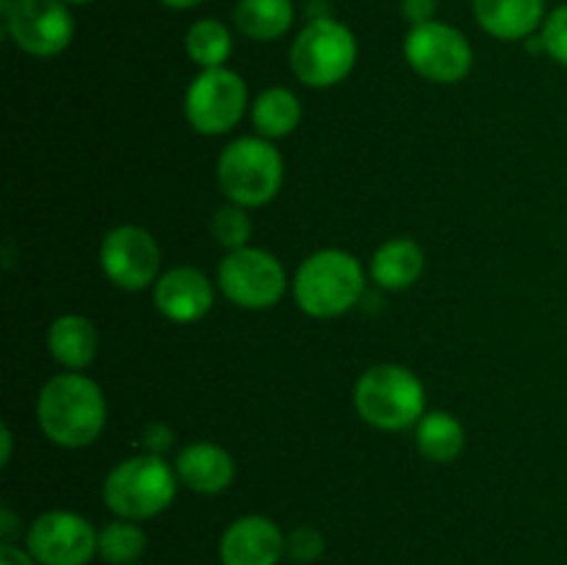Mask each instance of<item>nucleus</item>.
<instances>
[{
    "label": "nucleus",
    "mask_w": 567,
    "mask_h": 565,
    "mask_svg": "<svg viewBox=\"0 0 567 565\" xmlns=\"http://www.w3.org/2000/svg\"><path fill=\"white\" fill-rule=\"evenodd\" d=\"M109 404L94 380L78 371L50 377L37 399L39 430L61 449H83L105 430Z\"/></svg>",
    "instance_id": "nucleus-1"
},
{
    "label": "nucleus",
    "mask_w": 567,
    "mask_h": 565,
    "mask_svg": "<svg viewBox=\"0 0 567 565\" xmlns=\"http://www.w3.org/2000/svg\"><path fill=\"white\" fill-rule=\"evenodd\" d=\"M365 297V271L347 249H319L299 264L293 299L313 319H336Z\"/></svg>",
    "instance_id": "nucleus-2"
},
{
    "label": "nucleus",
    "mask_w": 567,
    "mask_h": 565,
    "mask_svg": "<svg viewBox=\"0 0 567 565\" xmlns=\"http://www.w3.org/2000/svg\"><path fill=\"white\" fill-rule=\"evenodd\" d=\"M354 408L360 419L377 430H410L426 415L424 382L408 366H371L354 386Z\"/></svg>",
    "instance_id": "nucleus-3"
},
{
    "label": "nucleus",
    "mask_w": 567,
    "mask_h": 565,
    "mask_svg": "<svg viewBox=\"0 0 567 565\" xmlns=\"http://www.w3.org/2000/svg\"><path fill=\"white\" fill-rule=\"evenodd\" d=\"M177 496V471L158 454L125 458L103 482V502L114 515L147 521L169 510Z\"/></svg>",
    "instance_id": "nucleus-4"
},
{
    "label": "nucleus",
    "mask_w": 567,
    "mask_h": 565,
    "mask_svg": "<svg viewBox=\"0 0 567 565\" xmlns=\"http://www.w3.org/2000/svg\"><path fill=\"white\" fill-rule=\"evenodd\" d=\"M280 150L264 136H241L221 150L216 161V181L225 197L241 208H260L271 203L282 186Z\"/></svg>",
    "instance_id": "nucleus-5"
},
{
    "label": "nucleus",
    "mask_w": 567,
    "mask_h": 565,
    "mask_svg": "<svg viewBox=\"0 0 567 565\" xmlns=\"http://www.w3.org/2000/svg\"><path fill=\"white\" fill-rule=\"evenodd\" d=\"M358 64V39L336 17L308 20L291 44V70L305 86L330 89Z\"/></svg>",
    "instance_id": "nucleus-6"
},
{
    "label": "nucleus",
    "mask_w": 567,
    "mask_h": 565,
    "mask_svg": "<svg viewBox=\"0 0 567 565\" xmlns=\"http://www.w3.org/2000/svg\"><path fill=\"white\" fill-rule=\"evenodd\" d=\"M247 83L227 66L203 70L186 89V120L203 136L230 133L247 114Z\"/></svg>",
    "instance_id": "nucleus-7"
},
{
    "label": "nucleus",
    "mask_w": 567,
    "mask_h": 565,
    "mask_svg": "<svg viewBox=\"0 0 567 565\" xmlns=\"http://www.w3.org/2000/svg\"><path fill=\"white\" fill-rule=\"evenodd\" d=\"M221 294L247 310H266L286 294V269L271 253L258 247L230 249L216 271Z\"/></svg>",
    "instance_id": "nucleus-8"
},
{
    "label": "nucleus",
    "mask_w": 567,
    "mask_h": 565,
    "mask_svg": "<svg viewBox=\"0 0 567 565\" xmlns=\"http://www.w3.org/2000/svg\"><path fill=\"white\" fill-rule=\"evenodd\" d=\"M3 28L22 53L53 59L72 44L75 17L64 0H14L3 11Z\"/></svg>",
    "instance_id": "nucleus-9"
},
{
    "label": "nucleus",
    "mask_w": 567,
    "mask_h": 565,
    "mask_svg": "<svg viewBox=\"0 0 567 565\" xmlns=\"http://www.w3.org/2000/svg\"><path fill=\"white\" fill-rule=\"evenodd\" d=\"M404 59L426 81L460 83L474 66V48L460 28L432 20L410 28Z\"/></svg>",
    "instance_id": "nucleus-10"
},
{
    "label": "nucleus",
    "mask_w": 567,
    "mask_h": 565,
    "mask_svg": "<svg viewBox=\"0 0 567 565\" xmlns=\"http://www.w3.org/2000/svg\"><path fill=\"white\" fill-rule=\"evenodd\" d=\"M25 548L39 565H89L97 554V530L72 510H48L25 532Z\"/></svg>",
    "instance_id": "nucleus-11"
},
{
    "label": "nucleus",
    "mask_w": 567,
    "mask_h": 565,
    "mask_svg": "<svg viewBox=\"0 0 567 565\" xmlns=\"http://www.w3.org/2000/svg\"><path fill=\"white\" fill-rule=\"evenodd\" d=\"M100 266L114 286L142 291L158 280L161 247L144 227L120 225L105 233L100 244Z\"/></svg>",
    "instance_id": "nucleus-12"
},
{
    "label": "nucleus",
    "mask_w": 567,
    "mask_h": 565,
    "mask_svg": "<svg viewBox=\"0 0 567 565\" xmlns=\"http://www.w3.org/2000/svg\"><path fill=\"white\" fill-rule=\"evenodd\" d=\"M282 554L286 535L266 515H241L221 532V565H277Z\"/></svg>",
    "instance_id": "nucleus-13"
},
{
    "label": "nucleus",
    "mask_w": 567,
    "mask_h": 565,
    "mask_svg": "<svg viewBox=\"0 0 567 565\" xmlns=\"http://www.w3.org/2000/svg\"><path fill=\"white\" fill-rule=\"evenodd\" d=\"M155 308L175 325H192L214 308V282L194 266H175L155 280Z\"/></svg>",
    "instance_id": "nucleus-14"
},
{
    "label": "nucleus",
    "mask_w": 567,
    "mask_h": 565,
    "mask_svg": "<svg viewBox=\"0 0 567 565\" xmlns=\"http://www.w3.org/2000/svg\"><path fill=\"white\" fill-rule=\"evenodd\" d=\"M177 480L194 493L203 496H216L227 491L236 480V460L227 449L210 441H194L177 452L175 460Z\"/></svg>",
    "instance_id": "nucleus-15"
},
{
    "label": "nucleus",
    "mask_w": 567,
    "mask_h": 565,
    "mask_svg": "<svg viewBox=\"0 0 567 565\" xmlns=\"http://www.w3.org/2000/svg\"><path fill=\"white\" fill-rule=\"evenodd\" d=\"M474 17L482 31L504 42L535 37L546 22L543 0H474Z\"/></svg>",
    "instance_id": "nucleus-16"
},
{
    "label": "nucleus",
    "mask_w": 567,
    "mask_h": 565,
    "mask_svg": "<svg viewBox=\"0 0 567 565\" xmlns=\"http://www.w3.org/2000/svg\"><path fill=\"white\" fill-rule=\"evenodd\" d=\"M48 349L59 366L70 371H81L97 358L100 336L97 327L78 314H64L50 325Z\"/></svg>",
    "instance_id": "nucleus-17"
},
{
    "label": "nucleus",
    "mask_w": 567,
    "mask_h": 565,
    "mask_svg": "<svg viewBox=\"0 0 567 565\" xmlns=\"http://www.w3.org/2000/svg\"><path fill=\"white\" fill-rule=\"evenodd\" d=\"M424 249L413 238H388L371 258V277L385 291H404L424 275Z\"/></svg>",
    "instance_id": "nucleus-18"
},
{
    "label": "nucleus",
    "mask_w": 567,
    "mask_h": 565,
    "mask_svg": "<svg viewBox=\"0 0 567 565\" xmlns=\"http://www.w3.org/2000/svg\"><path fill=\"white\" fill-rule=\"evenodd\" d=\"M291 0H238L233 9V22L244 37L255 39V42H275V39L286 37L293 25Z\"/></svg>",
    "instance_id": "nucleus-19"
},
{
    "label": "nucleus",
    "mask_w": 567,
    "mask_h": 565,
    "mask_svg": "<svg viewBox=\"0 0 567 565\" xmlns=\"http://www.w3.org/2000/svg\"><path fill=\"white\" fill-rule=\"evenodd\" d=\"M415 446L432 463H454L465 449V427L446 410L426 413L415 424Z\"/></svg>",
    "instance_id": "nucleus-20"
},
{
    "label": "nucleus",
    "mask_w": 567,
    "mask_h": 565,
    "mask_svg": "<svg viewBox=\"0 0 567 565\" xmlns=\"http://www.w3.org/2000/svg\"><path fill=\"white\" fill-rule=\"evenodd\" d=\"M302 120V103L286 86H271L252 103V122L264 138H282L293 133Z\"/></svg>",
    "instance_id": "nucleus-21"
},
{
    "label": "nucleus",
    "mask_w": 567,
    "mask_h": 565,
    "mask_svg": "<svg viewBox=\"0 0 567 565\" xmlns=\"http://www.w3.org/2000/svg\"><path fill=\"white\" fill-rule=\"evenodd\" d=\"M186 53L199 70H214L225 66L233 53V33L230 28L214 17H203L194 22L186 33Z\"/></svg>",
    "instance_id": "nucleus-22"
},
{
    "label": "nucleus",
    "mask_w": 567,
    "mask_h": 565,
    "mask_svg": "<svg viewBox=\"0 0 567 565\" xmlns=\"http://www.w3.org/2000/svg\"><path fill=\"white\" fill-rule=\"evenodd\" d=\"M147 552V535L136 521H111L97 532V557L109 565H136Z\"/></svg>",
    "instance_id": "nucleus-23"
},
{
    "label": "nucleus",
    "mask_w": 567,
    "mask_h": 565,
    "mask_svg": "<svg viewBox=\"0 0 567 565\" xmlns=\"http://www.w3.org/2000/svg\"><path fill=\"white\" fill-rule=\"evenodd\" d=\"M210 236L216 238V244L227 249H241L249 247V238H252V219H249L247 208L230 203L225 208H219L210 219Z\"/></svg>",
    "instance_id": "nucleus-24"
},
{
    "label": "nucleus",
    "mask_w": 567,
    "mask_h": 565,
    "mask_svg": "<svg viewBox=\"0 0 567 565\" xmlns=\"http://www.w3.org/2000/svg\"><path fill=\"white\" fill-rule=\"evenodd\" d=\"M324 548H327L324 535H321L316 526L302 524V526H297V530H291L286 535V554L297 565L316 563V559H321Z\"/></svg>",
    "instance_id": "nucleus-25"
},
{
    "label": "nucleus",
    "mask_w": 567,
    "mask_h": 565,
    "mask_svg": "<svg viewBox=\"0 0 567 565\" xmlns=\"http://www.w3.org/2000/svg\"><path fill=\"white\" fill-rule=\"evenodd\" d=\"M540 37L546 42V53L551 55L557 64L567 66V6H559L546 17L540 28Z\"/></svg>",
    "instance_id": "nucleus-26"
},
{
    "label": "nucleus",
    "mask_w": 567,
    "mask_h": 565,
    "mask_svg": "<svg viewBox=\"0 0 567 565\" xmlns=\"http://www.w3.org/2000/svg\"><path fill=\"white\" fill-rule=\"evenodd\" d=\"M437 14V0H402V17L413 25L432 22Z\"/></svg>",
    "instance_id": "nucleus-27"
},
{
    "label": "nucleus",
    "mask_w": 567,
    "mask_h": 565,
    "mask_svg": "<svg viewBox=\"0 0 567 565\" xmlns=\"http://www.w3.org/2000/svg\"><path fill=\"white\" fill-rule=\"evenodd\" d=\"M172 430L166 424H161V421H155V424H150L147 430H144V449H147V454H158V458H164L166 452L172 449Z\"/></svg>",
    "instance_id": "nucleus-28"
},
{
    "label": "nucleus",
    "mask_w": 567,
    "mask_h": 565,
    "mask_svg": "<svg viewBox=\"0 0 567 565\" xmlns=\"http://www.w3.org/2000/svg\"><path fill=\"white\" fill-rule=\"evenodd\" d=\"M0 565H39V563L28 554V548L14 546V543H3V546H0Z\"/></svg>",
    "instance_id": "nucleus-29"
},
{
    "label": "nucleus",
    "mask_w": 567,
    "mask_h": 565,
    "mask_svg": "<svg viewBox=\"0 0 567 565\" xmlns=\"http://www.w3.org/2000/svg\"><path fill=\"white\" fill-rule=\"evenodd\" d=\"M14 526L17 518L9 507H3V515H0V535H3V543L14 541Z\"/></svg>",
    "instance_id": "nucleus-30"
},
{
    "label": "nucleus",
    "mask_w": 567,
    "mask_h": 565,
    "mask_svg": "<svg viewBox=\"0 0 567 565\" xmlns=\"http://www.w3.org/2000/svg\"><path fill=\"white\" fill-rule=\"evenodd\" d=\"M0 441H3V454H0V463L9 465L11 463V430H9V424H3V430H0Z\"/></svg>",
    "instance_id": "nucleus-31"
},
{
    "label": "nucleus",
    "mask_w": 567,
    "mask_h": 565,
    "mask_svg": "<svg viewBox=\"0 0 567 565\" xmlns=\"http://www.w3.org/2000/svg\"><path fill=\"white\" fill-rule=\"evenodd\" d=\"M161 3H164L166 9L188 11V9H197V6H199V3H205V0H161Z\"/></svg>",
    "instance_id": "nucleus-32"
},
{
    "label": "nucleus",
    "mask_w": 567,
    "mask_h": 565,
    "mask_svg": "<svg viewBox=\"0 0 567 565\" xmlns=\"http://www.w3.org/2000/svg\"><path fill=\"white\" fill-rule=\"evenodd\" d=\"M11 3H14V0H0V11H9Z\"/></svg>",
    "instance_id": "nucleus-33"
},
{
    "label": "nucleus",
    "mask_w": 567,
    "mask_h": 565,
    "mask_svg": "<svg viewBox=\"0 0 567 565\" xmlns=\"http://www.w3.org/2000/svg\"><path fill=\"white\" fill-rule=\"evenodd\" d=\"M64 3H70V6H83V3H92V0H64Z\"/></svg>",
    "instance_id": "nucleus-34"
},
{
    "label": "nucleus",
    "mask_w": 567,
    "mask_h": 565,
    "mask_svg": "<svg viewBox=\"0 0 567 565\" xmlns=\"http://www.w3.org/2000/svg\"><path fill=\"white\" fill-rule=\"evenodd\" d=\"M136 565H142V563H136Z\"/></svg>",
    "instance_id": "nucleus-35"
}]
</instances>
